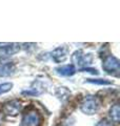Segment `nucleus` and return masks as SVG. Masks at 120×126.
Here are the masks:
<instances>
[{
	"mask_svg": "<svg viewBox=\"0 0 120 126\" xmlns=\"http://www.w3.org/2000/svg\"><path fill=\"white\" fill-rule=\"evenodd\" d=\"M41 124V116L36 109L26 111L22 117L21 126H40Z\"/></svg>",
	"mask_w": 120,
	"mask_h": 126,
	"instance_id": "obj_2",
	"label": "nucleus"
},
{
	"mask_svg": "<svg viewBox=\"0 0 120 126\" xmlns=\"http://www.w3.org/2000/svg\"><path fill=\"white\" fill-rule=\"evenodd\" d=\"M100 105H101L100 100L96 96H86L83 98L81 104H80V109L85 115L92 116L95 115L99 110Z\"/></svg>",
	"mask_w": 120,
	"mask_h": 126,
	"instance_id": "obj_1",
	"label": "nucleus"
},
{
	"mask_svg": "<svg viewBox=\"0 0 120 126\" xmlns=\"http://www.w3.org/2000/svg\"><path fill=\"white\" fill-rule=\"evenodd\" d=\"M93 61V56L92 54H84L82 50H76V52L72 55V62L75 65H78L80 67L82 66H86Z\"/></svg>",
	"mask_w": 120,
	"mask_h": 126,
	"instance_id": "obj_3",
	"label": "nucleus"
},
{
	"mask_svg": "<svg viewBox=\"0 0 120 126\" xmlns=\"http://www.w3.org/2000/svg\"><path fill=\"white\" fill-rule=\"evenodd\" d=\"M16 66L13 62L0 58V77H9L15 73Z\"/></svg>",
	"mask_w": 120,
	"mask_h": 126,
	"instance_id": "obj_6",
	"label": "nucleus"
},
{
	"mask_svg": "<svg viewBox=\"0 0 120 126\" xmlns=\"http://www.w3.org/2000/svg\"><path fill=\"white\" fill-rule=\"evenodd\" d=\"M96 126H114V125H113V123H112L111 121L106 120V119H102V120H100L98 122Z\"/></svg>",
	"mask_w": 120,
	"mask_h": 126,
	"instance_id": "obj_13",
	"label": "nucleus"
},
{
	"mask_svg": "<svg viewBox=\"0 0 120 126\" xmlns=\"http://www.w3.org/2000/svg\"><path fill=\"white\" fill-rule=\"evenodd\" d=\"M110 117L112 118L115 123H118L120 120V108H119V104L116 103L111 107L110 109Z\"/></svg>",
	"mask_w": 120,
	"mask_h": 126,
	"instance_id": "obj_10",
	"label": "nucleus"
},
{
	"mask_svg": "<svg viewBox=\"0 0 120 126\" xmlns=\"http://www.w3.org/2000/svg\"><path fill=\"white\" fill-rule=\"evenodd\" d=\"M2 123H3V113L0 111V126L2 125Z\"/></svg>",
	"mask_w": 120,
	"mask_h": 126,
	"instance_id": "obj_15",
	"label": "nucleus"
},
{
	"mask_svg": "<svg viewBox=\"0 0 120 126\" xmlns=\"http://www.w3.org/2000/svg\"><path fill=\"white\" fill-rule=\"evenodd\" d=\"M22 108L21 102L19 100H11L3 104L2 111L7 116H17Z\"/></svg>",
	"mask_w": 120,
	"mask_h": 126,
	"instance_id": "obj_5",
	"label": "nucleus"
},
{
	"mask_svg": "<svg viewBox=\"0 0 120 126\" xmlns=\"http://www.w3.org/2000/svg\"><path fill=\"white\" fill-rule=\"evenodd\" d=\"M12 87H13V84L12 83H3V84H0V94H4V93H7L10 92V90L12 89Z\"/></svg>",
	"mask_w": 120,
	"mask_h": 126,
	"instance_id": "obj_12",
	"label": "nucleus"
},
{
	"mask_svg": "<svg viewBox=\"0 0 120 126\" xmlns=\"http://www.w3.org/2000/svg\"><path fill=\"white\" fill-rule=\"evenodd\" d=\"M52 58L56 63H61L67 58V50L65 47L60 46L52 52Z\"/></svg>",
	"mask_w": 120,
	"mask_h": 126,
	"instance_id": "obj_7",
	"label": "nucleus"
},
{
	"mask_svg": "<svg viewBox=\"0 0 120 126\" xmlns=\"http://www.w3.org/2000/svg\"><path fill=\"white\" fill-rule=\"evenodd\" d=\"M20 50V45L18 43H6L1 47V53L3 55H14Z\"/></svg>",
	"mask_w": 120,
	"mask_h": 126,
	"instance_id": "obj_8",
	"label": "nucleus"
},
{
	"mask_svg": "<svg viewBox=\"0 0 120 126\" xmlns=\"http://www.w3.org/2000/svg\"><path fill=\"white\" fill-rule=\"evenodd\" d=\"M81 70H89V73L93 74V75H97L98 74V70L97 69H94V68H83Z\"/></svg>",
	"mask_w": 120,
	"mask_h": 126,
	"instance_id": "obj_14",
	"label": "nucleus"
},
{
	"mask_svg": "<svg viewBox=\"0 0 120 126\" xmlns=\"http://www.w3.org/2000/svg\"><path fill=\"white\" fill-rule=\"evenodd\" d=\"M75 72H76V69L74 67V65H63V66H59V67L56 68V73L63 77L73 76Z\"/></svg>",
	"mask_w": 120,
	"mask_h": 126,
	"instance_id": "obj_9",
	"label": "nucleus"
},
{
	"mask_svg": "<svg viewBox=\"0 0 120 126\" xmlns=\"http://www.w3.org/2000/svg\"><path fill=\"white\" fill-rule=\"evenodd\" d=\"M86 82L89 83H93V84H97V85H110L111 82L103 80V79H86Z\"/></svg>",
	"mask_w": 120,
	"mask_h": 126,
	"instance_id": "obj_11",
	"label": "nucleus"
},
{
	"mask_svg": "<svg viewBox=\"0 0 120 126\" xmlns=\"http://www.w3.org/2000/svg\"><path fill=\"white\" fill-rule=\"evenodd\" d=\"M102 68L107 74H117L119 72V60L116 57L110 55L103 59Z\"/></svg>",
	"mask_w": 120,
	"mask_h": 126,
	"instance_id": "obj_4",
	"label": "nucleus"
}]
</instances>
